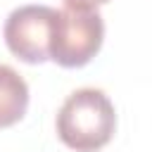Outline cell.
I'll list each match as a JSON object with an SVG mask.
<instances>
[{
    "instance_id": "6da1fadb",
    "label": "cell",
    "mask_w": 152,
    "mask_h": 152,
    "mask_svg": "<svg viewBox=\"0 0 152 152\" xmlns=\"http://www.w3.org/2000/svg\"><path fill=\"white\" fill-rule=\"evenodd\" d=\"M55 126L66 147L76 152H97L116 131V112L104 90L78 88L62 102Z\"/></svg>"
},
{
    "instance_id": "7a4b0ae2",
    "label": "cell",
    "mask_w": 152,
    "mask_h": 152,
    "mask_svg": "<svg viewBox=\"0 0 152 152\" xmlns=\"http://www.w3.org/2000/svg\"><path fill=\"white\" fill-rule=\"evenodd\" d=\"M104 21L97 10H57L50 36V59L64 69L86 66L102 48Z\"/></svg>"
},
{
    "instance_id": "3957f363",
    "label": "cell",
    "mask_w": 152,
    "mask_h": 152,
    "mask_svg": "<svg viewBox=\"0 0 152 152\" xmlns=\"http://www.w3.org/2000/svg\"><path fill=\"white\" fill-rule=\"evenodd\" d=\"M57 10L50 5L14 7L2 26L5 45L26 64H43L50 59V36Z\"/></svg>"
},
{
    "instance_id": "277c9868",
    "label": "cell",
    "mask_w": 152,
    "mask_h": 152,
    "mask_svg": "<svg viewBox=\"0 0 152 152\" xmlns=\"http://www.w3.org/2000/svg\"><path fill=\"white\" fill-rule=\"evenodd\" d=\"M28 107V86L10 64H0V128L24 119Z\"/></svg>"
},
{
    "instance_id": "5b68a950",
    "label": "cell",
    "mask_w": 152,
    "mask_h": 152,
    "mask_svg": "<svg viewBox=\"0 0 152 152\" xmlns=\"http://www.w3.org/2000/svg\"><path fill=\"white\" fill-rule=\"evenodd\" d=\"M104 2H109V0H64V5L71 10H97Z\"/></svg>"
}]
</instances>
